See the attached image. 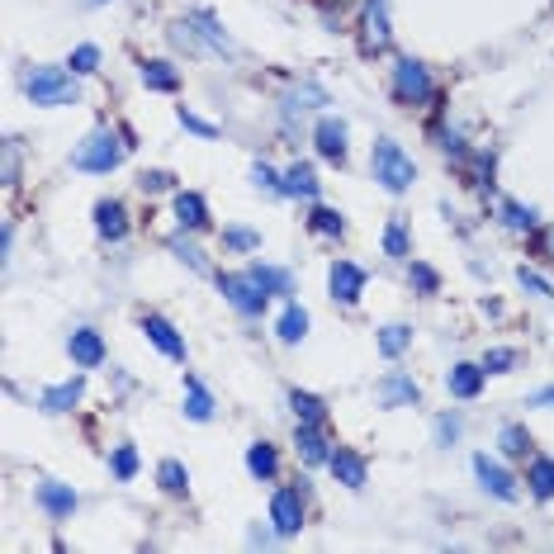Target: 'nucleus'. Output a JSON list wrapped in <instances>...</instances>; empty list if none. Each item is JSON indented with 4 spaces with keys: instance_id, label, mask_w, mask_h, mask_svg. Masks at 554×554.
I'll use <instances>...</instances> for the list:
<instances>
[{
    "instance_id": "1",
    "label": "nucleus",
    "mask_w": 554,
    "mask_h": 554,
    "mask_svg": "<svg viewBox=\"0 0 554 554\" xmlns=\"http://www.w3.org/2000/svg\"><path fill=\"white\" fill-rule=\"evenodd\" d=\"M370 171H375V180L389 190V195H403L412 180H417V166H412V157L394 143V138H379L375 143V152H370Z\"/></svg>"
},
{
    "instance_id": "2",
    "label": "nucleus",
    "mask_w": 554,
    "mask_h": 554,
    "mask_svg": "<svg viewBox=\"0 0 554 554\" xmlns=\"http://www.w3.org/2000/svg\"><path fill=\"white\" fill-rule=\"evenodd\" d=\"M128 138V133H124ZM119 133H109V128H100V133H90L86 143L76 147V157H72V166L76 171H90V176H109L119 161H124V152L133 143H124Z\"/></svg>"
},
{
    "instance_id": "3",
    "label": "nucleus",
    "mask_w": 554,
    "mask_h": 554,
    "mask_svg": "<svg viewBox=\"0 0 554 554\" xmlns=\"http://www.w3.org/2000/svg\"><path fill=\"white\" fill-rule=\"evenodd\" d=\"M24 95H29L34 105H53V109L81 100L72 72H62V67H34V72L24 76Z\"/></svg>"
},
{
    "instance_id": "4",
    "label": "nucleus",
    "mask_w": 554,
    "mask_h": 554,
    "mask_svg": "<svg viewBox=\"0 0 554 554\" xmlns=\"http://www.w3.org/2000/svg\"><path fill=\"white\" fill-rule=\"evenodd\" d=\"M394 100L398 105H431L436 100V81L417 57H398L394 62Z\"/></svg>"
},
{
    "instance_id": "5",
    "label": "nucleus",
    "mask_w": 554,
    "mask_h": 554,
    "mask_svg": "<svg viewBox=\"0 0 554 554\" xmlns=\"http://www.w3.org/2000/svg\"><path fill=\"white\" fill-rule=\"evenodd\" d=\"M218 289H223V299H228V304L237 308V313H247V318H256V313H261V308H266V289L256 285V275H218Z\"/></svg>"
},
{
    "instance_id": "6",
    "label": "nucleus",
    "mask_w": 554,
    "mask_h": 554,
    "mask_svg": "<svg viewBox=\"0 0 554 554\" xmlns=\"http://www.w3.org/2000/svg\"><path fill=\"white\" fill-rule=\"evenodd\" d=\"M270 526H275V536H294L304 526V493L299 488H275V498H270Z\"/></svg>"
},
{
    "instance_id": "7",
    "label": "nucleus",
    "mask_w": 554,
    "mask_h": 554,
    "mask_svg": "<svg viewBox=\"0 0 554 554\" xmlns=\"http://www.w3.org/2000/svg\"><path fill=\"white\" fill-rule=\"evenodd\" d=\"M474 479H479L483 493H493L498 502H517V479L498 465V460H488V455H474Z\"/></svg>"
},
{
    "instance_id": "8",
    "label": "nucleus",
    "mask_w": 554,
    "mask_h": 554,
    "mask_svg": "<svg viewBox=\"0 0 554 554\" xmlns=\"http://www.w3.org/2000/svg\"><path fill=\"white\" fill-rule=\"evenodd\" d=\"M365 280H370V275H365V270L356 266V261H337V266H332V275H327V285H332V299H337V304H360V294H365Z\"/></svg>"
},
{
    "instance_id": "9",
    "label": "nucleus",
    "mask_w": 554,
    "mask_h": 554,
    "mask_svg": "<svg viewBox=\"0 0 554 554\" xmlns=\"http://www.w3.org/2000/svg\"><path fill=\"white\" fill-rule=\"evenodd\" d=\"M365 48L384 53L389 48V0H365Z\"/></svg>"
},
{
    "instance_id": "10",
    "label": "nucleus",
    "mask_w": 554,
    "mask_h": 554,
    "mask_svg": "<svg viewBox=\"0 0 554 554\" xmlns=\"http://www.w3.org/2000/svg\"><path fill=\"white\" fill-rule=\"evenodd\" d=\"M143 332H147V341L157 346L161 356L185 360V341H180V332H176V327H171L166 318H161V313H147V318H143Z\"/></svg>"
},
{
    "instance_id": "11",
    "label": "nucleus",
    "mask_w": 554,
    "mask_h": 554,
    "mask_svg": "<svg viewBox=\"0 0 554 554\" xmlns=\"http://www.w3.org/2000/svg\"><path fill=\"white\" fill-rule=\"evenodd\" d=\"M67 351H72V360L81 365V370L105 365V341H100V332H90V327H76L72 341H67Z\"/></svg>"
},
{
    "instance_id": "12",
    "label": "nucleus",
    "mask_w": 554,
    "mask_h": 554,
    "mask_svg": "<svg viewBox=\"0 0 554 554\" xmlns=\"http://www.w3.org/2000/svg\"><path fill=\"white\" fill-rule=\"evenodd\" d=\"M38 502H43V512H48L53 521H67L76 512V493L67 488V483H53V479L38 483Z\"/></svg>"
},
{
    "instance_id": "13",
    "label": "nucleus",
    "mask_w": 554,
    "mask_h": 554,
    "mask_svg": "<svg viewBox=\"0 0 554 554\" xmlns=\"http://www.w3.org/2000/svg\"><path fill=\"white\" fill-rule=\"evenodd\" d=\"M313 143H318V157L327 161H346V124L341 119H322L318 128H313Z\"/></svg>"
},
{
    "instance_id": "14",
    "label": "nucleus",
    "mask_w": 554,
    "mask_h": 554,
    "mask_svg": "<svg viewBox=\"0 0 554 554\" xmlns=\"http://www.w3.org/2000/svg\"><path fill=\"white\" fill-rule=\"evenodd\" d=\"M483 365H469V360H460V365H450V375H446V389L455 398H479L483 394Z\"/></svg>"
},
{
    "instance_id": "15",
    "label": "nucleus",
    "mask_w": 554,
    "mask_h": 554,
    "mask_svg": "<svg viewBox=\"0 0 554 554\" xmlns=\"http://www.w3.org/2000/svg\"><path fill=\"white\" fill-rule=\"evenodd\" d=\"M95 228H100V237H109V242H124L128 237V214L119 199H100L95 204Z\"/></svg>"
},
{
    "instance_id": "16",
    "label": "nucleus",
    "mask_w": 554,
    "mask_h": 554,
    "mask_svg": "<svg viewBox=\"0 0 554 554\" xmlns=\"http://www.w3.org/2000/svg\"><path fill=\"white\" fill-rule=\"evenodd\" d=\"M176 223L185 233H199V228H209V204L195 195V190H180L176 195Z\"/></svg>"
},
{
    "instance_id": "17",
    "label": "nucleus",
    "mask_w": 554,
    "mask_h": 554,
    "mask_svg": "<svg viewBox=\"0 0 554 554\" xmlns=\"http://www.w3.org/2000/svg\"><path fill=\"white\" fill-rule=\"evenodd\" d=\"M294 446H299V455H304L308 465H327V460H332V446H327V436L318 431V422H299Z\"/></svg>"
},
{
    "instance_id": "18",
    "label": "nucleus",
    "mask_w": 554,
    "mask_h": 554,
    "mask_svg": "<svg viewBox=\"0 0 554 554\" xmlns=\"http://www.w3.org/2000/svg\"><path fill=\"white\" fill-rule=\"evenodd\" d=\"M327 469L337 474V483H346V488H365V460H360L356 450H332V460H327Z\"/></svg>"
},
{
    "instance_id": "19",
    "label": "nucleus",
    "mask_w": 554,
    "mask_h": 554,
    "mask_svg": "<svg viewBox=\"0 0 554 554\" xmlns=\"http://www.w3.org/2000/svg\"><path fill=\"white\" fill-rule=\"evenodd\" d=\"M190 24H195V34H199V43H204V48H214V53H233V38L218 29V19L209 15V10H195V15H190Z\"/></svg>"
},
{
    "instance_id": "20",
    "label": "nucleus",
    "mask_w": 554,
    "mask_h": 554,
    "mask_svg": "<svg viewBox=\"0 0 554 554\" xmlns=\"http://www.w3.org/2000/svg\"><path fill=\"white\" fill-rule=\"evenodd\" d=\"M526 488H531V498H540V502L554 498V460L550 455H536V460H531V469H526Z\"/></svg>"
},
{
    "instance_id": "21",
    "label": "nucleus",
    "mask_w": 554,
    "mask_h": 554,
    "mask_svg": "<svg viewBox=\"0 0 554 554\" xmlns=\"http://www.w3.org/2000/svg\"><path fill=\"white\" fill-rule=\"evenodd\" d=\"M318 185L322 180L313 176L308 161H294V166L285 171V195H294V199H318Z\"/></svg>"
},
{
    "instance_id": "22",
    "label": "nucleus",
    "mask_w": 554,
    "mask_h": 554,
    "mask_svg": "<svg viewBox=\"0 0 554 554\" xmlns=\"http://www.w3.org/2000/svg\"><path fill=\"white\" fill-rule=\"evenodd\" d=\"M185 417L190 422H209L214 417V398H209V389L195 375H185Z\"/></svg>"
},
{
    "instance_id": "23",
    "label": "nucleus",
    "mask_w": 554,
    "mask_h": 554,
    "mask_svg": "<svg viewBox=\"0 0 554 554\" xmlns=\"http://www.w3.org/2000/svg\"><path fill=\"white\" fill-rule=\"evenodd\" d=\"M81 389H86V379H67V384L48 389L38 403H43V412H72L76 403H81Z\"/></svg>"
},
{
    "instance_id": "24",
    "label": "nucleus",
    "mask_w": 554,
    "mask_h": 554,
    "mask_svg": "<svg viewBox=\"0 0 554 554\" xmlns=\"http://www.w3.org/2000/svg\"><path fill=\"white\" fill-rule=\"evenodd\" d=\"M143 86L147 90H161V95H171V90H180V72L171 67V62L152 57V62H143Z\"/></svg>"
},
{
    "instance_id": "25",
    "label": "nucleus",
    "mask_w": 554,
    "mask_h": 554,
    "mask_svg": "<svg viewBox=\"0 0 554 554\" xmlns=\"http://www.w3.org/2000/svg\"><path fill=\"white\" fill-rule=\"evenodd\" d=\"M280 105H285V114L294 119V114H304V109L327 105V90H322V86H313V81H304V86H294V90H289V95L280 100Z\"/></svg>"
},
{
    "instance_id": "26",
    "label": "nucleus",
    "mask_w": 554,
    "mask_h": 554,
    "mask_svg": "<svg viewBox=\"0 0 554 554\" xmlns=\"http://www.w3.org/2000/svg\"><path fill=\"white\" fill-rule=\"evenodd\" d=\"M275 337L285 341V346H294V341L308 337V313L299 304H285V313H280V322H275Z\"/></svg>"
},
{
    "instance_id": "27",
    "label": "nucleus",
    "mask_w": 554,
    "mask_h": 554,
    "mask_svg": "<svg viewBox=\"0 0 554 554\" xmlns=\"http://www.w3.org/2000/svg\"><path fill=\"white\" fill-rule=\"evenodd\" d=\"M157 483H161V493H171V498H185V493H190V469L180 465V460H161Z\"/></svg>"
},
{
    "instance_id": "28",
    "label": "nucleus",
    "mask_w": 554,
    "mask_h": 554,
    "mask_svg": "<svg viewBox=\"0 0 554 554\" xmlns=\"http://www.w3.org/2000/svg\"><path fill=\"white\" fill-rule=\"evenodd\" d=\"M247 469L256 474V479H275V474H280V455H275V446H266V441L247 446Z\"/></svg>"
},
{
    "instance_id": "29",
    "label": "nucleus",
    "mask_w": 554,
    "mask_h": 554,
    "mask_svg": "<svg viewBox=\"0 0 554 554\" xmlns=\"http://www.w3.org/2000/svg\"><path fill=\"white\" fill-rule=\"evenodd\" d=\"M408 341H412V327H403V322H389L384 332H379V356H403L408 351Z\"/></svg>"
},
{
    "instance_id": "30",
    "label": "nucleus",
    "mask_w": 554,
    "mask_h": 554,
    "mask_svg": "<svg viewBox=\"0 0 554 554\" xmlns=\"http://www.w3.org/2000/svg\"><path fill=\"white\" fill-rule=\"evenodd\" d=\"M502 223H507L512 233H531V228H536V209H531V204H517V199H502Z\"/></svg>"
},
{
    "instance_id": "31",
    "label": "nucleus",
    "mask_w": 554,
    "mask_h": 554,
    "mask_svg": "<svg viewBox=\"0 0 554 554\" xmlns=\"http://www.w3.org/2000/svg\"><path fill=\"white\" fill-rule=\"evenodd\" d=\"M308 233H318V237H341L346 233V223H341L337 209H327V204H318L313 214H308Z\"/></svg>"
},
{
    "instance_id": "32",
    "label": "nucleus",
    "mask_w": 554,
    "mask_h": 554,
    "mask_svg": "<svg viewBox=\"0 0 554 554\" xmlns=\"http://www.w3.org/2000/svg\"><path fill=\"white\" fill-rule=\"evenodd\" d=\"M289 408H294V417H299V422H318V427H322V417H327V403H322V398H313V394H299V389L289 394Z\"/></svg>"
},
{
    "instance_id": "33",
    "label": "nucleus",
    "mask_w": 554,
    "mask_h": 554,
    "mask_svg": "<svg viewBox=\"0 0 554 554\" xmlns=\"http://www.w3.org/2000/svg\"><path fill=\"white\" fill-rule=\"evenodd\" d=\"M251 275H256V285L266 289V294H289V289H294V280H289V270H275V266H251Z\"/></svg>"
},
{
    "instance_id": "34",
    "label": "nucleus",
    "mask_w": 554,
    "mask_h": 554,
    "mask_svg": "<svg viewBox=\"0 0 554 554\" xmlns=\"http://www.w3.org/2000/svg\"><path fill=\"white\" fill-rule=\"evenodd\" d=\"M417 398H422V389H417L408 375H389V379H384V403H417Z\"/></svg>"
},
{
    "instance_id": "35",
    "label": "nucleus",
    "mask_w": 554,
    "mask_h": 554,
    "mask_svg": "<svg viewBox=\"0 0 554 554\" xmlns=\"http://www.w3.org/2000/svg\"><path fill=\"white\" fill-rule=\"evenodd\" d=\"M384 251H389V256H394V261H408L412 256V242H408V228H403V223H389V228H384Z\"/></svg>"
},
{
    "instance_id": "36",
    "label": "nucleus",
    "mask_w": 554,
    "mask_h": 554,
    "mask_svg": "<svg viewBox=\"0 0 554 554\" xmlns=\"http://www.w3.org/2000/svg\"><path fill=\"white\" fill-rule=\"evenodd\" d=\"M498 446H502V455H507V460H521V455L531 450V436H526V427H502Z\"/></svg>"
},
{
    "instance_id": "37",
    "label": "nucleus",
    "mask_w": 554,
    "mask_h": 554,
    "mask_svg": "<svg viewBox=\"0 0 554 554\" xmlns=\"http://www.w3.org/2000/svg\"><path fill=\"white\" fill-rule=\"evenodd\" d=\"M72 72H76V76L100 72V48H95V43H81V48L72 53Z\"/></svg>"
},
{
    "instance_id": "38",
    "label": "nucleus",
    "mask_w": 554,
    "mask_h": 554,
    "mask_svg": "<svg viewBox=\"0 0 554 554\" xmlns=\"http://www.w3.org/2000/svg\"><path fill=\"white\" fill-rule=\"evenodd\" d=\"M166 247L176 251V256H180V261H185V266H190V270H209V261H204V251H199V247H190L185 237H171Z\"/></svg>"
},
{
    "instance_id": "39",
    "label": "nucleus",
    "mask_w": 554,
    "mask_h": 554,
    "mask_svg": "<svg viewBox=\"0 0 554 554\" xmlns=\"http://www.w3.org/2000/svg\"><path fill=\"white\" fill-rule=\"evenodd\" d=\"M109 465H114V479H133V474H138V450H133V446H119Z\"/></svg>"
},
{
    "instance_id": "40",
    "label": "nucleus",
    "mask_w": 554,
    "mask_h": 554,
    "mask_svg": "<svg viewBox=\"0 0 554 554\" xmlns=\"http://www.w3.org/2000/svg\"><path fill=\"white\" fill-rule=\"evenodd\" d=\"M517 285L526 289V294H540V299H554V289H550V280H545V275H536V270H526L521 266L517 270Z\"/></svg>"
},
{
    "instance_id": "41",
    "label": "nucleus",
    "mask_w": 554,
    "mask_h": 554,
    "mask_svg": "<svg viewBox=\"0 0 554 554\" xmlns=\"http://www.w3.org/2000/svg\"><path fill=\"white\" fill-rule=\"evenodd\" d=\"M512 365H517V351H507V346H498V351L483 356V370H488V375H507Z\"/></svg>"
},
{
    "instance_id": "42",
    "label": "nucleus",
    "mask_w": 554,
    "mask_h": 554,
    "mask_svg": "<svg viewBox=\"0 0 554 554\" xmlns=\"http://www.w3.org/2000/svg\"><path fill=\"white\" fill-rule=\"evenodd\" d=\"M223 242H228L233 251H256V247H261V233H251V228H228Z\"/></svg>"
},
{
    "instance_id": "43",
    "label": "nucleus",
    "mask_w": 554,
    "mask_h": 554,
    "mask_svg": "<svg viewBox=\"0 0 554 554\" xmlns=\"http://www.w3.org/2000/svg\"><path fill=\"white\" fill-rule=\"evenodd\" d=\"M251 176H256V185H261V190H270V195H285V176H275L266 161H256V171H251Z\"/></svg>"
},
{
    "instance_id": "44",
    "label": "nucleus",
    "mask_w": 554,
    "mask_h": 554,
    "mask_svg": "<svg viewBox=\"0 0 554 554\" xmlns=\"http://www.w3.org/2000/svg\"><path fill=\"white\" fill-rule=\"evenodd\" d=\"M436 147H446V152H455V157H469V152H465V138H460L455 128H436Z\"/></svg>"
},
{
    "instance_id": "45",
    "label": "nucleus",
    "mask_w": 554,
    "mask_h": 554,
    "mask_svg": "<svg viewBox=\"0 0 554 554\" xmlns=\"http://www.w3.org/2000/svg\"><path fill=\"white\" fill-rule=\"evenodd\" d=\"M412 285L422 289V294H436L441 280H436V270H431V266H412Z\"/></svg>"
},
{
    "instance_id": "46",
    "label": "nucleus",
    "mask_w": 554,
    "mask_h": 554,
    "mask_svg": "<svg viewBox=\"0 0 554 554\" xmlns=\"http://www.w3.org/2000/svg\"><path fill=\"white\" fill-rule=\"evenodd\" d=\"M180 124L190 128V133H199V138H218V128H214V124H204V119H195L190 109H180Z\"/></svg>"
},
{
    "instance_id": "47",
    "label": "nucleus",
    "mask_w": 554,
    "mask_h": 554,
    "mask_svg": "<svg viewBox=\"0 0 554 554\" xmlns=\"http://www.w3.org/2000/svg\"><path fill=\"white\" fill-rule=\"evenodd\" d=\"M19 180V147H15V138L5 143V185H15Z\"/></svg>"
},
{
    "instance_id": "48",
    "label": "nucleus",
    "mask_w": 554,
    "mask_h": 554,
    "mask_svg": "<svg viewBox=\"0 0 554 554\" xmlns=\"http://www.w3.org/2000/svg\"><path fill=\"white\" fill-rule=\"evenodd\" d=\"M455 436H460V417H441V422H436V441H455Z\"/></svg>"
},
{
    "instance_id": "49",
    "label": "nucleus",
    "mask_w": 554,
    "mask_h": 554,
    "mask_svg": "<svg viewBox=\"0 0 554 554\" xmlns=\"http://www.w3.org/2000/svg\"><path fill=\"white\" fill-rule=\"evenodd\" d=\"M536 251L545 256V261H554V223H550V228H545V233L536 237Z\"/></svg>"
},
{
    "instance_id": "50",
    "label": "nucleus",
    "mask_w": 554,
    "mask_h": 554,
    "mask_svg": "<svg viewBox=\"0 0 554 554\" xmlns=\"http://www.w3.org/2000/svg\"><path fill=\"white\" fill-rule=\"evenodd\" d=\"M143 190H171V176H166V171H147Z\"/></svg>"
},
{
    "instance_id": "51",
    "label": "nucleus",
    "mask_w": 554,
    "mask_h": 554,
    "mask_svg": "<svg viewBox=\"0 0 554 554\" xmlns=\"http://www.w3.org/2000/svg\"><path fill=\"white\" fill-rule=\"evenodd\" d=\"M536 403H554V384H550V389H540V394H536Z\"/></svg>"
},
{
    "instance_id": "52",
    "label": "nucleus",
    "mask_w": 554,
    "mask_h": 554,
    "mask_svg": "<svg viewBox=\"0 0 554 554\" xmlns=\"http://www.w3.org/2000/svg\"><path fill=\"white\" fill-rule=\"evenodd\" d=\"M86 5H100V0H86Z\"/></svg>"
}]
</instances>
